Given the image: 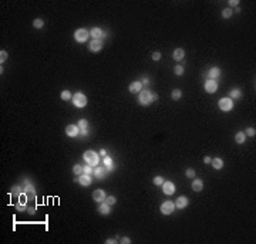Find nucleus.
<instances>
[{"label": "nucleus", "mask_w": 256, "mask_h": 244, "mask_svg": "<svg viewBox=\"0 0 256 244\" xmlns=\"http://www.w3.org/2000/svg\"><path fill=\"white\" fill-rule=\"evenodd\" d=\"M155 99H158L157 94H154V92L148 91V90H142V91L140 92V97H138V104L147 107V105H151Z\"/></svg>", "instance_id": "nucleus-1"}, {"label": "nucleus", "mask_w": 256, "mask_h": 244, "mask_svg": "<svg viewBox=\"0 0 256 244\" xmlns=\"http://www.w3.org/2000/svg\"><path fill=\"white\" fill-rule=\"evenodd\" d=\"M83 157H84V161H86L87 165H90V166H97V165H98V162H100L98 153L94 152V150H91V149L84 152Z\"/></svg>", "instance_id": "nucleus-2"}, {"label": "nucleus", "mask_w": 256, "mask_h": 244, "mask_svg": "<svg viewBox=\"0 0 256 244\" xmlns=\"http://www.w3.org/2000/svg\"><path fill=\"white\" fill-rule=\"evenodd\" d=\"M73 104H74L77 108H84L87 105V97L84 95L83 92H75L73 98H71Z\"/></svg>", "instance_id": "nucleus-3"}, {"label": "nucleus", "mask_w": 256, "mask_h": 244, "mask_svg": "<svg viewBox=\"0 0 256 244\" xmlns=\"http://www.w3.org/2000/svg\"><path fill=\"white\" fill-rule=\"evenodd\" d=\"M90 37V31L86 29H77L74 33V38L77 43H86Z\"/></svg>", "instance_id": "nucleus-4"}, {"label": "nucleus", "mask_w": 256, "mask_h": 244, "mask_svg": "<svg viewBox=\"0 0 256 244\" xmlns=\"http://www.w3.org/2000/svg\"><path fill=\"white\" fill-rule=\"evenodd\" d=\"M219 108H221V111L223 112H229L233 108V101H232L229 97H225V98L219 99Z\"/></svg>", "instance_id": "nucleus-5"}, {"label": "nucleus", "mask_w": 256, "mask_h": 244, "mask_svg": "<svg viewBox=\"0 0 256 244\" xmlns=\"http://www.w3.org/2000/svg\"><path fill=\"white\" fill-rule=\"evenodd\" d=\"M175 209H177V207H175V203L171 202V200H166V202H164L161 204V213L165 216L172 214L174 211H175Z\"/></svg>", "instance_id": "nucleus-6"}, {"label": "nucleus", "mask_w": 256, "mask_h": 244, "mask_svg": "<svg viewBox=\"0 0 256 244\" xmlns=\"http://www.w3.org/2000/svg\"><path fill=\"white\" fill-rule=\"evenodd\" d=\"M205 91L209 92V94H214V92H216V90H218V83H216V80H207L205 81Z\"/></svg>", "instance_id": "nucleus-7"}, {"label": "nucleus", "mask_w": 256, "mask_h": 244, "mask_svg": "<svg viewBox=\"0 0 256 244\" xmlns=\"http://www.w3.org/2000/svg\"><path fill=\"white\" fill-rule=\"evenodd\" d=\"M101 48H103V41H101V40L93 38L91 43H88V50L93 51V53H98V51H101Z\"/></svg>", "instance_id": "nucleus-8"}, {"label": "nucleus", "mask_w": 256, "mask_h": 244, "mask_svg": "<svg viewBox=\"0 0 256 244\" xmlns=\"http://www.w3.org/2000/svg\"><path fill=\"white\" fill-rule=\"evenodd\" d=\"M66 135L70 138H75L77 135H80V128L77 125H67L66 126Z\"/></svg>", "instance_id": "nucleus-9"}, {"label": "nucleus", "mask_w": 256, "mask_h": 244, "mask_svg": "<svg viewBox=\"0 0 256 244\" xmlns=\"http://www.w3.org/2000/svg\"><path fill=\"white\" fill-rule=\"evenodd\" d=\"M93 199H94V202H97V203L105 202V199H107L105 192H104L103 189H97V190H94V193H93Z\"/></svg>", "instance_id": "nucleus-10"}, {"label": "nucleus", "mask_w": 256, "mask_h": 244, "mask_svg": "<svg viewBox=\"0 0 256 244\" xmlns=\"http://www.w3.org/2000/svg\"><path fill=\"white\" fill-rule=\"evenodd\" d=\"M142 83L141 81H134V83L130 84V87H128V91L131 92V94H140L142 91Z\"/></svg>", "instance_id": "nucleus-11"}, {"label": "nucleus", "mask_w": 256, "mask_h": 244, "mask_svg": "<svg viewBox=\"0 0 256 244\" xmlns=\"http://www.w3.org/2000/svg\"><path fill=\"white\" fill-rule=\"evenodd\" d=\"M75 182H79L81 186H90L91 182H93V179H91V175L83 173V175H80L79 179H75Z\"/></svg>", "instance_id": "nucleus-12"}, {"label": "nucleus", "mask_w": 256, "mask_h": 244, "mask_svg": "<svg viewBox=\"0 0 256 244\" xmlns=\"http://www.w3.org/2000/svg\"><path fill=\"white\" fill-rule=\"evenodd\" d=\"M162 192L168 196L174 195L175 193V185L172 182H164L162 183Z\"/></svg>", "instance_id": "nucleus-13"}, {"label": "nucleus", "mask_w": 256, "mask_h": 244, "mask_svg": "<svg viewBox=\"0 0 256 244\" xmlns=\"http://www.w3.org/2000/svg\"><path fill=\"white\" fill-rule=\"evenodd\" d=\"M90 34L93 36V38H95V40H101L103 37H105V31L101 30L100 27H93V29L90 30Z\"/></svg>", "instance_id": "nucleus-14"}, {"label": "nucleus", "mask_w": 256, "mask_h": 244, "mask_svg": "<svg viewBox=\"0 0 256 244\" xmlns=\"http://www.w3.org/2000/svg\"><path fill=\"white\" fill-rule=\"evenodd\" d=\"M98 213H100L101 216H108L110 213H111V206H110V204H107L105 202L100 203V206H98Z\"/></svg>", "instance_id": "nucleus-15"}, {"label": "nucleus", "mask_w": 256, "mask_h": 244, "mask_svg": "<svg viewBox=\"0 0 256 244\" xmlns=\"http://www.w3.org/2000/svg\"><path fill=\"white\" fill-rule=\"evenodd\" d=\"M188 203H189L188 197H185V196H179V197L177 199V202H175V207H177V209H185V207L188 206Z\"/></svg>", "instance_id": "nucleus-16"}, {"label": "nucleus", "mask_w": 256, "mask_h": 244, "mask_svg": "<svg viewBox=\"0 0 256 244\" xmlns=\"http://www.w3.org/2000/svg\"><path fill=\"white\" fill-rule=\"evenodd\" d=\"M172 57L175 61H181V60H184V57H185V51L182 48H175L172 53Z\"/></svg>", "instance_id": "nucleus-17"}, {"label": "nucleus", "mask_w": 256, "mask_h": 244, "mask_svg": "<svg viewBox=\"0 0 256 244\" xmlns=\"http://www.w3.org/2000/svg\"><path fill=\"white\" fill-rule=\"evenodd\" d=\"M219 75H221V70H219L218 67H212V68H209L208 72H207V77H211V80L218 78Z\"/></svg>", "instance_id": "nucleus-18"}, {"label": "nucleus", "mask_w": 256, "mask_h": 244, "mask_svg": "<svg viewBox=\"0 0 256 244\" xmlns=\"http://www.w3.org/2000/svg\"><path fill=\"white\" fill-rule=\"evenodd\" d=\"M203 189V182L201 179H195L194 178V182H192V190L194 192H201Z\"/></svg>", "instance_id": "nucleus-19"}, {"label": "nucleus", "mask_w": 256, "mask_h": 244, "mask_svg": "<svg viewBox=\"0 0 256 244\" xmlns=\"http://www.w3.org/2000/svg\"><path fill=\"white\" fill-rule=\"evenodd\" d=\"M94 176L98 180H101V179L105 176V166L104 168H94Z\"/></svg>", "instance_id": "nucleus-20"}, {"label": "nucleus", "mask_w": 256, "mask_h": 244, "mask_svg": "<svg viewBox=\"0 0 256 244\" xmlns=\"http://www.w3.org/2000/svg\"><path fill=\"white\" fill-rule=\"evenodd\" d=\"M211 163H212V166H214V169H216V170H221L223 168V161L221 159V157H215V159H212Z\"/></svg>", "instance_id": "nucleus-21"}, {"label": "nucleus", "mask_w": 256, "mask_h": 244, "mask_svg": "<svg viewBox=\"0 0 256 244\" xmlns=\"http://www.w3.org/2000/svg\"><path fill=\"white\" fill-rule=\"evenodd\" d=\"M235 141H236V143H239V145L245 143V141H246V135H245V132H242V131L236 132V135H235Z\"/></svg>", "instance_id": "nucleus-22"}, {"label": "nucleus", "mask_w": 256, "mask_h": 244, "mask_svg": "<svg viewBox=\"0 0 256 244\" xmlns=\"http://www.w3.org/2000/svg\"><path fill=\"white\" fill-rule=\"evenodd\" d=\"M104 166H105V169H107L108 172L114 169V162H112V159L110 156H105V157H104Z\"/></svg>", "instance_id": "nucleus-23"}, {"label": "nucleus", "mask_w": 256, "mask_h": 244, "mask_svg": "<svg viewBox=\"0 0 256 244\" xmlns=\"http://www.w3.org/2000/svg\"><path fill=\"white\" fill-rule=\"evenodd\" d=\"M242 97V92H240L239 88H233V90H231V92H229V98L231 99H238Z\"/></svg>", "instance_id": "nucleus-24"}, {"label": "nucleus", "mask_w": 256, "mask_h": 244, "mask_svg": "<svg viewBox=\"0 0 256 244\" xmlns=\"http://www.w3.org/2000/svg\"><path fill=\"white\" fill-rule=\"evenodd\" d=\"M181 97H182V91L181 90H174L172 92H171V98L174 99V101H178V99H181Z\"/></svg>", "instance_id": "nucleus-25"}, {"label": "nucleus", "mask_w": 256, "mask_h": 244, "mask_svg": "<svg viewBox=\"0 0 256 244\" xmlns=\"http://www.w3.org/2000/svg\"><path fill=\"white\" fill-rule=\"evenodd\" d=\"M44 26V20L43 19H34L33 20V27L34 29H42Z\"/></svg>", "instance_id": "nucleus-26"}, {"label": "nucleus", "mask_w": 256, "mask_h": 244, "mask_svg": "<svg viewBox=\"0 0 256 244\" xmlns=\"http://www.w3.org/2000/svg\"><path fill=\"white\" fill-rule=\"evenodd\" d=\"M73 173L77 175V176L83 175V166L79 165V163H77V165H74V166H73Z\"/></svg>", "instance_id": "nucleus-27"}, {"label": "nucleus", "mask_w": 256, "mask_h": 244, "mask_svg": "<svg viewBox=\"0 0 256 244\" xmlns=\"http://www.w3.org/2000/svg\"><path fill=\"white\" fill-rule=\"evenodd\" d=\"M232 14H233V10H232L231 7L223 9V12H222V17H223V19H229Z\"/></svg>", "instance_id": "nucleus-28"}, {"label": "nucleus", "mask_w": 256, "mask_h": 244, "mask_svg": "<svg viewBox=\"0 0 256 244\" xmlns=\"http://www.w3.org/2000/svg\"><path fill=\"white\" fill-rule=\"evenodd\" d=\"M71 98H73V97H71V92L70 91L64 90V91L61 92V99H63V101H70Z\"/></svg>", "instance_id": "nucleus-29"}, {"label": "nucleus", "mask_w": 256, "mask_h": 244, "mask_svg": "<svg viewBox=\"0 0 256 244\" xmlns=\"http://www.w3.org/2000/svg\"><path fill=\"white\" fill-rule=\"evenodd\" d=\"M154 185H157V186H162V183H164V178L162 176H155V178L152 179Z\"/></svg>", "instance_id": "nucleus-30"}, {"label": "nucleus", "mask_w": 256, "mask_h": 244, "mask_svg": "<svg viewBox=\"0 0 256 244\" xmlns=\"http://www.w3.org/2000/svg\"><path fill=\"white\" fill-rule=\"evenodd\" d=\"M83 173H87V175L94 173V168H93V166H90V165L83 166Z\"/></svg>", "instance_id": "nucleus-31"}, {"label": "nucleus", "mask_w": 256, "mask_h": 244, "mask_svg": "<svg viewBox=\"0 0 256 244\" xmlns=\"http://www.w3.org/2000/svg\"><path fill=\"white\" fill-rule=\"evenodd\" d=\"M77 126L80 128V131H81V129H87V126H88V122H87V119H80L79 124H77Z\"/></svg>", "instance_id": "nucleus-32"}, {"label": "nucleus", "mask_w": 256, "mask_h": 244, "mask_svg": "<svg viewBox=\"0 0 256 244\" xmlns=\"http://www.w3.org/2000/svg\"><path fill=\"white\" fill-rule=\"evenodd\" d=\"M7 60V51H4V50H2L0 51V62H2V65H3V62Z\"/></svg>", "instance_id": "nucleus-33"}, {"label": "nucleus", "mask_w": 256, "mask_h": 244, "mask_svg": "<svg viewBox=\"0 0 256 244\" xmlns=\"http://www.w3.org/2000/svg\"><path fill=\"white\" fill-rule=\"evenodd\" d=\"M105 203L110 204V206H112V204H115V203H117V199L114 197V196H108V197L105 199Z\"/></svg>", "instance_id": "nucleus-34"}, {"label": "nucleus", "mask_w": 256, "mask_h": 244, "mask_svg": "<svg viewBox=\"0 0 256 244\" xmlns=\"http://www.w3.org/2000/svg\"><path fill=\"white\" fill-rule=\"evenodd\" d=\"M184 71H185V70H184V67H182V65H177L175 68H174V72H175L177 75H182V74H184Z\"/></svg>", "instance_id": "nucleus-35"}, {"label": "nucleus", "mask_w": 256, "mask_h": 244, "mask_svg": "<svg viewBox=\"0 0 256 244\" xmlns=\"http://www.w3.org/2000/svg\"><path fill=\"white\" fill-rule=\"evenodd\" d=\"M245 135H248V136H255L256 135V129L255 128H248L245 131Z\"/></svg>", "instance_id": "nucleus-36"}, {"label": "nucleus", "mask_w": 256, "mask_h": 244, "mask_svg": "<svg viewBox=\"0 0 256 244\" xmlns=\"http://www.w3.org/2000/svg\"><path fill=\"white\" fill-rule=\"evenodd\" d=\"M151 58H152L154 61H159L161 60V53H158V51H155V53L151 54Z\"/></svg>", "instance_id": "nucleus-37"}, {"label": "nucleus", "mask_w": 256, "mask_h": 244, "mask_svg": "<svg viewBox=\"0 0 256 244\" xmlns=\"http://www.w3.org/2000/svg\"><path fill=\"white\" fill-rule=\"evenodd\" d=\"M185 175H186V176H188V178L194 179V178H195V170H194V169H186Z\"/></svg>", "instance_id": "nucleus-38"}, {"label": "nucleus", "mask_w": 256, "mask_h": 244, "mask_svg": "<svg viewBox=\"0 0 256 244\" xmlns=\"http://www.w3.org/2000/svg\"><path fill=\"white\" fill-rule=\"evenodd\" d=\"M239 6V0H229V7H238Z\"/></svg>", "instance_id": "nucleus-39"}, {"label": "nucleus", "mask_w": 256, "mask_h": 244, "mask_svg": "<svg viewBox=\"0 0 256 244\" xmlns=\"http://www.w3.org/2000/svg\"><path fill=\"white\" fill-rule=\"evenodd\" d=\"M121 243L130 244V243H131V239H130V237H123V239H121Z\"/></svg>", "instance_id": "nucleus-40"}, {"label": "nucleus", "mask_w": 256, "mask_h": 244, "mask_svg": "<svg viewBox=\"0 0 256 244\" xmlns=\"http://www.w3.org/2000/svg\"><path fill=\"white\" fill-rule=\"evenodd\" d=\"M105 243H107V244H115L117 240H115V239H108V240H105Z\"/></svg>", "instance_id": "nucleus-41"}, {"label": "nucleus", "mask_w": 256, "mask_h": 244, "mask_svg": "<svg viewBox=\"0 0 256 244\" xmlns=\"http://www.w3.org/2000/svg\"><path fill=\"white\" fill-rule=\"evenodd\" d=\"M80 135H83V136L88 135V129H81V131H80Z\"/></svg>", "instance_id": "nucleus-42"}, {"label": "nucleus", "mask_w": 256, "mask_h": 244, "mask_svg": "<svg viewBox=\"0 0 256 244\" xmlns=\"http://www.w3.org/2000/svg\"><path fill=\"white\" fill-rule=\"evenodd\" d=\"M211 161H212V159L209 156H205V157H203V163H207V165H208V163H211Z\"/></svg>", "instance_id": "nucleus-43"}, {"label": "nucleus", "mask_w": 256, "mask_h": 244, "mask_svg": "<svg viewBox=\"0 0 256 244\" xmlns=\"http://www.w3.org/2000/svg\"><path fill=\"white\" fill-rule=\"evenodd\" d=\"M141 83H142V85H148V84H149V80L147 78V77H144V80H142Z\"/></svg>", "instance_id": "nucleus-44"}, {"label": "nucleus", "mask_w": 256, "mask_h": 244, "mask_svg": "<svg viewBox=\"0 0 256 244\" xmlns=\"http://www.w3.org/2000/svg\"><path fill=\"white\" fill-rule=\"evenodd\" d=\"M16 209H17V210H20V211H21V210H26V206H21V204H17V206H16Z\"/></svg>", "instance_id": "nucleus-45"}, {"label": "nucleus", "mask_w": 256, "mask_h": 244, "mask_svg": "<svg viewBox=\"0 0 256 244\" xmlns=\"http://www.w3.org/2000/svg\"><path fill=\"white\" fill-rule=\"evenodd\" d=\"M100 155H101V156H107V150H105V149H101V150H100Z\"/></svg>", "instance_id": "nucleus-46"}]
</instances>
